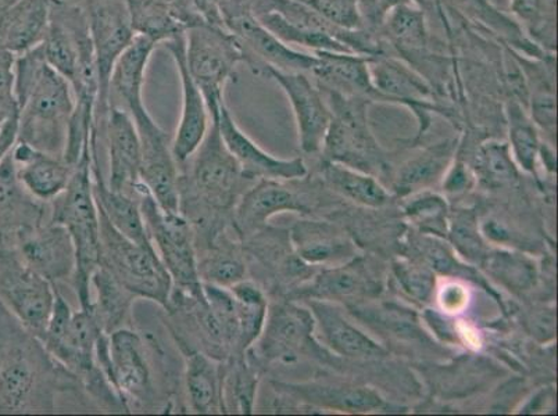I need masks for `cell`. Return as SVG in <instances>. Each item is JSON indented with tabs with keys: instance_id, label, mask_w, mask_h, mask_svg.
<instances>
[{
	"instance_id": "obj_1",
	"label": "cell",
	"mask_w": 558,
	"mask_h": 416,
	"mask_svg": "<svg viewBox=\"0 0 558 416\" xmlns=\"http://www.w3.org/2000/svg\"><path fill=\"white\" fill-rule=\"evenodd\" d=\"M253 184L211 121L201 146L180 166L179 211L194 231L195 245L230 230L238 201Z\"/></svg>"
},
{
	"instance_id": "obj_2",
	"label": "cell",
	"mask_w": 558,
	"mask_h": 416,
	"mask_svg": "<svg viewBox=\"0 0 558 416\" xmlns=\"http://www.w3.org/2000/svg\"><path fill=\"white\" fill-rule=\"evenodd\" d=\"M14 93L19 105V142L63 157L75 100L69 81L50 68L43 45L16 56Z\"/></svg>"
},
{
	"instance_id": "obj_3",
	"label": "cell",
	"mask_w": 558,
	"mask_h": 416,
	"mask_svg": "<svg viewBox=\"0 0 558 416\" xmlns=\"http://www.w3.org/2000/svg\"><path fill=\"white\" fill-rule=\"evenodd\" d=\"M70 392H81L77 379L23 329L0 363V414H52Z\"/></svg>"
},
{
	"instance_id": "obj_4",
	"label": "cell",
	"mask_w": 558,
	"mask_h": 416,
	"mask_svg": "<svg viewBox=\"0 0 558 416\" xmlns=\"http://www.w3.org/2000/svg\"><path fill=\"white\" fill-rule=\"evenodd\" d=\"M109 358L108 379L132 413L175 409V378L170 377L166 354L154 334H142L132 327L110 333Z\"/></svg>"
},
{
	"instance_id": "obj_5",
	"label": "cell",
	"mask_w": 558,
	"mask_h": 416,
	"mask_svg": "<svg viewBox=\"0 0 558 416\" xmlns=\"http://www.w3.org/2000/svg\"><path fill=\"white\" fill-rule=\"evenodd\" d=\"M49 221L63 225L75 248V271L71 278L80 308L93 302L90 278L100 264V218L93 189V149H86L75 166L62 195L49 203Z\"/></svg>"
},
{
	"instance_id": "obj_6",
	"label": "cell",
	"mask_w": 558,
	"mask_h": 416,
	"mask_svg": "<svg viewBox=\"0 0 558 416\" xmlns=\"http://www.w3.org/2000/svg\"><path fill=\"white\" fill-rule=\"evenodd\" d=\"M101 329L89 309L80 308L62 337L40 342L64 369H68L84 392L99 408L113 414H131L129 403L109 382L96 359V344Z\"/></svg>"
},
{
	"instance_id": "obj_7",
	"label": "cell",
	"mask_w": 558,
	"mask_h": 416,
	"mask_svg": "<svg viewBox=\"0 0 558 416\" xmlns=\"http://www.w3.org/2000/svg\"><path fill=\"white\" fill-rule=\"evenodd\" d=\"M329 121L322 155L324 161L339 162L350 169L378 172L387 169V156L375 139L368 124V101L323 90Z\"/></svg>"
},
{
	"instance_id": "obj_8",
	"label": "cell",
	"mask_w": 558,
	"mask_h": 416,
	"mask_svg": "<svg viewBox=\"0 0 558 416\" xmlns=\"http://www.w3.org/2000/svg\"><path fill=\"white\" fill-rule=\"evenodd\" d=\"M99 218V267L108 270L136 297L166 308L172 291V281L155 246H142L121 235L100 210Z\"/></svg>"
},
{
	"instance_id": "obj_9",
	"label": "cell",
	"mask_w": 558,
	"mask_h": 416,
	"mask_svg": "<svg viewBox=\"0 0 558 416\" xmlns=\"http://www.w3.org/2000/svg\"><path fill=\"white\" fill-rule=\"evenodd\" d=\"M185 59L191 77L205 96L210 119L220 114L225 88L236 65L245 63V53L235 35L226 27L201 23L185 32Z\"/></svg>"
},
{
	"instance_id": "obj_10",
	"label": "cell",
	"mask_w": 558,
	"mask_h": 416,
	"mask_svg": "<svg viewBox=\"0 0 558 416\" xmlns=\"http://www.w3.org/2000/svg\"><path fill=\"white\" fill-rule=\"evenodd\" d=\"M136 200L140 201L150 241L171 277L172 286L194 296H203L194 231L190 222L180 212L163 210L145 184L136 193Z\"/></svg>"
},
{
	"instance_id": "obj_11",
	"label": "cell",
	"mask_w": 558,
	"mask_h": 416,
	"mask_svg": "<svg viewBox=\"0 0 558 416\" xmlns=\"http://www.w3.org/2000/svg\"><path fill=\"white\" fill-rule=\"evenodd\" d=\"M316 319L311 308L295 301L277 298L268 303L266 322L260 337L246 350V355L264 372L272 364H295L302 357L323 353L314 339Z\"/></svg>"
},
{
	"instance_id": "obj_12",
	"label": "cell",
	"mask_w": 558,
	"mask_h": 416,
	"mask_svg": "<svg viewBox=\"0 0 558 416\" xmlns=\"http://www.w3.org/2000/svg\"><path fill=\"white\" fill-rule=\"evenodd\" d=\"M56 289L20 260L9 236L0 235V302L38 340L52 316Z\"/></svg>"
},
{
	"instance_id": "obj_13",
	"label": "cell",
	"mask_w": 558,
	"mask_h": 416,
	"mask_svg": "<svg viewBox=\"0 0 558 416\" xmlns=\"http://www.w3.org/2000/svg\"><path fill=\"white\" fill-rule=\"evenodd\" d=\"M124 109L134 121L142 151V182L166 211H179L180 166L172 154V136L149 114L144 96L123 99Z\"/></svg>"
},
{
	"instance_id": "obj_14",
	"label": "cell",
	"mask_w": 558,
	"mask_h": 416,
	"mask_svg": "<svg viewBox=\"0 0 558 416\" xmlns=\"http://www.w3.org/2000/svg\"><path fill=\"white\" fill-rule=\"evenodd\" d=\"M368 71L375 89L389 105L404 106L413 111L418 121L417 140L429 130L430 115L438 114L448 120L456 115L453 109L440 103L428 81L398 56L385 53L368 58Z\"/></svg>"
},
{
	"instance_id": "obj_15",
	"label": "cell",
	"mask_w": 558,
	"mask_h": 416,
	"mask_svg": "<svg viewBox=\"0 0 558 416\" xmlns=\"http://www.w3.org/2000/svg\"><path fill=\"white\" fill-rule=\"evenodd\" d=\"M96 70L99 78V100L96 119L108 115L110 106V77L117 59L135 37L126 0H89L88 13Z\"/></svg>"
},
{
	"instance_id": "obj_16",
	"label": "cell",
	"mask_w": 558,
	"mask_h": 416,
	"mask_svg": "<svg viewBox=\"0 0 558 416\" xmlns=\"http://www.w3.org/2000/svg\"><path fill=\"white\" fill-rule=\"evenodd\" d=\"M225 25L228 32L235 35L245 53V63L256 75L263 68L307 74L316 68V54L301 52L282 42L276 35L268 32L248 9L226 17Z\"/></svg>"
},
{
	"instance_id": "obj_17",
	"label": "cell",
	"mask_w": 558,
	"mask_h": 416,
	"mask_svg": "<svg viewBox=\"0 0 558 416\" xmlns=\"http://www.w3.org/2000/svg\"><path fill=\"white\" fill-rule=\"evenodd\" d=\"M8 236L20 260L53 286L71 281L75 271V248L63 225L48 220Z\"/></svg>"
},
{
	"instance_id": "obj_18",
	"label": "cell",
	"mask_w": 558,
	"mask_h": 416,
	"mask_svg": "<svg viewBox=\"0 0 558 416\" xmlns=\"http://www.w3.org/2000/svg\"><path fill=\"white\" fill-rule=\"evenodd\" d=\"M307 73H287L271 68H263L258 77L276 81L286 93L295 114L299 146L306 155L322 154L331 111L322 89Z\"/></svg>"
},
{
	"instance_id": "obj_19",
	"label": "cell",
	"mask_w": 558,
	"mask_h": 416,
	"mask_svg": "<svg viewBox=\"0 0 558 416\" xmlns=\"http://www.w3.org/2000/svg\"><path fill=\"white\" fill-rule=\"evenodd\" d=\"M243 255L247 264V276L264 277L270 283L272 293L283 292V287L303 278L307 271L293 250L289 231L263 227L252 235L241 240Z\"/></svg>"
},
{
	"instance_id": "obj_20",
	"label": "cell",
	"mask_w": 558,
	"mask_h": 416,
	"mask_svg": "<svg viewBox=\"0 0 558 416\" xmlns=\"http://www.w3.org/2000/svg\"><path fill=\"white\" fill-rule=\"evenodd\" d=\"M380 282L363 257L323 270L286 294L289 301L353 302L378 296ZM350 303V304H353Z\"/></svg>"
},
{
	"instance_id": "obj_21",
	"label": "cell",
	"mask_w": 558,
	"mask_h": 416,
	"mask_svg": "<svg viewBox=\"0 0 558 416\" xmlns=\"http://www.w3.org/2000/svg\"><path fill=\"white\" fill-rule=\"evenodd\" d=\"M220 130L221 138L227 149L241 167L246 180L256 182L260 180L296 181L307 175L306 164L302 159H278L253 142L236 125L226 103L221 105L220 114L215 120Z\"/></svg>"
},
{
	"instance_id": "obj_22",
	"label": "cell",
	"mask_w": 558,
	"mask_h": 416,
	"mask_svg": "<svg viewBox=\"0 0 558 416\" xmlns=\"http://www.w3.org/2000/svg\"><path fill=\"white\" fill-rule=\"evenodd\" d=\"M165 48L169 50L179 69L182 85V109L179 129L172 136V154L179 166L195 154L211 124L209 109L199 86L191 77L185 59V33L166 40Z\"/></svg>"
},
{
	"instance_id": "obj_23",
	"label": "cell",
	"mask_w": 558,
	"mask_h": 416,
	"mask_svg": "<svg viewBox=\"0 0 558 416\" xmlns=\"http://www.w3.org/2000/svg\"><path fill=\"white\" fill-rule=\"evenodd\" d=\"M105 135L108 139L110 174L108 186L111 191L124 193L136 199L142 182V151L134 121L129 111L119 106H109L105 120Z\"/></svg>"
},
{
	"instance_id": "obj_24",
	"label": "cell",
	"mask_w": 558,
	"mask_h": 416,
	"mask_svg": "<svg viewBox=\"0 0 558 416\" xmlns=\"http://www.w3.org/2000/svg\"><path fill=\"white\" fill-rule=\"evenodd\" d=\"M292 181L260 180L243 193L232 217V231L238 240L262 230L268 220L281 212L307 215L306 200L293 189Z\"/></svg>"
},
{
	"instance_id": "obj_25",
	"label": "cell",
	"mask_w": 558,
	"mask_h": 416,
	"mask_svg": "<svg viewBox=\"0 0 558 416\" xmlns=\"http://www.w3.org/2000/svg\"><path fill=\"white\" fill-rule=\"evenodd\" d=\"M277 399L298 401L342 413H373L384 409L385 400L372 388L348 383H283L272 380Z\"/></svg>"
},
{
	"instance_id": "obj_26",
	"label": "cell",
	"mask_w": 558,
	"mask_h": 416,
	"mask_svg": "<svg viewBox=\"0 0 558 416\" xmlns=\"http://www.w3.org/2000/svg\"><path fill=\"white\" fill-rule=\"evenodd\" d=\"M316 68L311 75L319 89L331 90L349 98L367 100L369 105H389L373 85L368 56L338 52H317Z\"/></svg>"
},
{
	"instance_id": "obj_27",
	"label": "cell",
	"mask_w": 558,
	"mask_h": 416,
	"mask_svg": "<svg viewBox=\"0 0 558 416\" xmlns=\"http://www.w3.org/2000/svg\"><path fill=\"white\" fill-rule=\"evenodd\" d=\"M12 156L25 191L48 205L62 195L75 169L63 157L44 154L23 142H17Z\"/></svg>"
},
{
	"instance_id": "obj_28",
	"label": "cell",
	"mask_w": 558,
	"mask_h": 416,
	"mask_svg": "<svg viewBox=\"0 0 558 416\" xmlns=\"http://www.w3.org/2000/svg\"><path fill=\"white\" fill-rule=\"evenodd\" d=\"M324 343L341 357L353 359H380L388 357V350L359 329L343 316L341 309L329 302L306 301Z\"/></svg>"
},
{
	"instance_id": "obj_29",
	"label": "cell",
	"mask_w": 558,
	"mask_h": 416,
	"mask_svg": "<svg viewBox=\"0 0 558 416\" xmlns=\"http://www.w3.org/2000/svg\"><path fill=\"white\" fill-rule=\"evenodd\" d=\"M289 236L296 256L307 266H341L359 256L347 233L329 222L299 220Z\"/></svg>"
},
{
	"instance_id": "obj_30",
	"label": "cell",
	"mask_w": 558,
	"mask_h": 416,
	"mask_svg": "<svg viewBox=\"0 0 558 416\" xmlns=\"http://www.w3.org/2000/svg\"><path fill=\"white\" fill-rule=\"evenodd\" d=\"M49 211L48 203L35 199L25 191L10 154L0 162V235H14L43 224L49 220Z\"/></svg>"
},
{
	"instance_id": "obj_31",
	"label": "cell",
	"mask_w": 558,
	"mask_h": 416,
	"mask_svg": "<svg viewBox=\"0 0 558 416\" xmlns=\"http://www.w3.org/2000/svg\"><path fill=\"white\" fill-rule=\"evenodd\" d=\"M379 35L387 45L388 53L398 56L409 65L417 63L435 50L427 14L413 3L395 9Z\"/></svg>"
},
{
	"instance_id": "obj_32",
	"label": "cell",
	"mask_w": 558,
	"mask_h": 416,
	"mask_svg": "<svg viewBox=\"0 0 558 416\" xmlns=\"http://www.w3.org/2000/svg\"><path fill=\"white\" fill-rule=\"evenodd\" d=\"M184 359L181 388L186 411L199 415L222 414L225 363L201 352H181Z\"/></svg>"
},
{
	"instance_id": "obj_33",
	"label": "cell",
	"mask_w": 558,
	"mask_h": 416,
	"mask_svg": "<svg viewBox=\"0 0 558 416\" xmlns=\"http://www.w3.org/2000/svg\"><path fill=\"white\" fill-rule=\"evenodd\" d=\"M197 273L202 283L231 287L247 276V264L242 243L232 228L211 240L196 243Z\"/></svg>"
},
{
	"instance_id": "obj_34",
	"label": "cell",
	"mask_w": 558,
	"mask_h": 416,
	"mask_svg": "<svg viewBox=\"0 0 558 416\" xmlns=\"http://www.w3.org/2000/svg\"><path fill=\"white\" fill-rule=\"evenodd\" d=\"M50 0H19L0 14V47L14 56L44 42L48 33Z\"/></svg>"
},
{
	"instance_id": "obj_35",
	"label": "cell",
	"mask_w": 558,
	"mask_h": 416,
	"mask_svg": "<svg viewBox=\"0 0 558 416\" xmlns=\"http://www.w3.org/2000/svg\"><path fill=\"white\" fill-rule=\"evenodd\" d=\"M460 147L459 139L430 145L400 167L395 178L396 195L405 197L436 184L444 178Z\"/></svg>"
},
{
	"instance_id": "obj_36",
	"label": "cell",
	"mask_w": 558,
	"mask_h": 416,
	"mask_svg": "<svg viewBox=\"0 0 558 416\" xmlns=\"http://www.w3.org/2000/svg\"><path fill=\"white\" fill-rule=\"evenodd\" d=\"M93 189L99 210L121 235L138 245L154 246L146 231L140 201L124 193L111 191L101 174L99 161H93Z\"/></svg>"
},
{
	"instance_id": "obj_37",
	"label": "cell",
	"mask_w": 558,
	"mask_h": 416,
	"mask_svg": "<svg viewBox=\"0 0 558 416\" xmlns=\"http://www.w3.org/2000/svg\"><path fill=\"white\" fill-rule=\"evenodd\" d=\"M89 311L106 334L131 327L132 307L138 297L125 289L108 270L99 267L90 278L93 293Z\"/></svg>"
},
{
	"instance_id": "obj_38",
	"label": "cell",
	"mask_w": 558,
	"mask_h": 416,
	"mask_svg": "<svg viewBox=\"0 0 558 416\" xmlns=\"http://www.w3.org/2000/svg\"><path fill=\"white\" fill-rule=\"evenodd\" d=\"M350 313L380 334L402 342L430 343L414 309L395 303L348 304Z\"/></svg>"
},
{
	"instance_id": "obj_39",
	"label": "cell",
	"mask_w": 558,
	"mask_h": 416,
	"mask_svg": "<svg viewBox=\"0 0 558 416\" xmlns=\"http://www.w3.org/2000/svg\"><path fill=\"white\" fill-rule=\"evenodd\" d=\"M264 370L247 357L236 355L225 363L222 372V414L255 413L258 383Z\"/></svg>"
},
{
	"instance_id": "obj_40",
	"label": "cell",
	"mask_w": 558,
	"mask_h": 416,
	"mask_svg": "<svg viewBox=\"0 0 558 416\" xmlns=\"http://www.w3.org/2000/svg\"><path fill=\"white\" fill-rule=\"evenodd\" d=\"M135 35L166 42L185 33L187 25L172 0H126Z\"/></svg>"
},
{
	"instance_id": "obj_41",
	"label": "cell",
	"mask_w": 558,
	"mask_h": 416,
	"mask_svg": "<svg viewBox=\"0 0 558 416\" xmlns=\"http://www.w3.org/2000/svg\"><path fill=\"white\" fill-rule=\"evenodd\" d=\"M322 174L332 191L359 206L379 208L390 201L388 191L367 172L350 169L339 162L324 161Z\"/></svg>"
},
{
	"instance_id": "obj_42",
	"label": "cell",
	"mask_w": 558,
	"mask_h": 416,
	"mask_svg": "<svg viewBox=\"0 0 558 416\" xmlns=\"http://www.w3.org/2000/svg\"><path fill=\"white\" fill-rule=\"evenodd\" d=\"M509 146L517 166L527 174H536L537 159L542 146L541 132L524 105L514 98H507L505 105Z\"/></svg>"
},
{
	"instance_id": "obj_43",
	"label": "cell",
	"mask_w": 558,
	"mask_h": 416,
	"mask_svg": "<svg viewBox=\"0 0 558 416\" xmlns=\"http://www.w3.org/2000/svg\"><path fill=\"white\" fill-rule=\"evenodd\" d=\"M557 0H510L511 17L527 39L547 53H556Z\"/></svg>"
},
{
	"instance_id": "obj_44",
	"label": "cell",
	"mask_w": 558,
	"mask_h": 416,
	"mask_svg": "<svg viewBox=\"0 0 558 416\" xmlns=\"http://www.w3.org/2000/svg\"><path fill=\"white\" fill-rule=\"evenodd\" d=\"M228 289L236 302L238 321H240V350L241 353H246V350L251 348L260 337L264 322H266L267 293L251 278L243 279Z\"/></svg>"
},
{
	"instance_id": "obj_45",
	"label": "cell",
	"mask_w": 558,
	"mask_h": 416,
	"mask_svg": "<svg viewBox=\"0 0 558 416\" xmlns=\"http://www.w3.org/2000/svg\"><path fill=\"white\" fill-rule=\"evenodd\" d=\"M417 235L409 236L408 243H405V255L411 260L420 261L427 266L429 270L440 276L446 277H458V278H473L476 281L475 270L466 264L459 260L456 256L453 247L446 243L442 237H436L430 235H424V233L415 232Z\"/></svg>"
},
{
	"instance_id": "obj_46",
	"label": "cell",
	"mask_w": 558,
	"mask_h": 416,
	"mask_svg": "<svg viewBox=\"0 0 558 416\" xmlns=\"http://www.w3.org/2000/svg\"><path fill=\"white\" fill-rule=\"evenodd\" d=\"M481 267L512 292H527L536 285V264L520 253L489 250Z\"/></svg>"
},
{
	"instance_id": "obj_47",
	"label": "cell",
	"mask_w": 558,
	"mask_h": 416,
	"mask_svg": "<svg viewBox=\"0 0 558 416\" xmlns=\"http://www.w3.org/2000/svg\"><path fill=\"white\" fill-rule=\"evenodd\" d=\"M476 175L488 186L512 184L519 178V166L507 142L486 140L475 154Z\"/></svg>"
},
{
	"instance_id": "obj_48",
	"label": "cell",
	"mask_w": 558,
	"mask_h": 416,
	"mask_svg": "<svg viewBox=\"0 0 558 416\" xmlns=\"http://www.w3.org/2000/svg\"><path fill=\"white\" fill-rule=\"evenodd\" d=\"M403 211L417 232L448 240L450 210L445 197L423 193L411 199Z\"/></svg>"
},
{
	"instance_id": "obj_49",
	"label": "cell",
	"mask_w": 558,
	"mask_h": 416,
	"mask_svg": "<svg viewBox=\"0 0 558 416\" xmlns=\"http://www.w3.org/2000/svg\"><path fill=\"white\" fill-rule=\"evenodd\" d=\"M448 240L460 257L476 266H481L490 250L482 237L478 218L473 210L450 212Z\"/></svg>"
},
{
	"instance_id": "obj_50",
	"label": "cell",
	"mask_w": 558,
	"mask_h": 416,
	"mask_svg": "<svg viewBox=\"0 0 558 416\" xmlns=\"http://www.w3.org/2000/svg\"><path fill=\"white\" fill-rule=\"evenodd\" d=\"M393 276L400 291L414 303L429 304L436 292V273L420 261L409 260L393 264Z\"/></svg>"
},
{
	"instance_id": "obj_51",
	"label": "cell",
	"mask_w": 558,
	"mask_h": 416,
	"mask_svg": "<svg viewBox=\"0 0 558 416\" xmlns=\"http://www.w3.org/2000/svg\"><path fill=\"white\" fill-rule=\"evenodd\" d=\"M302 7L313 10L319 17L339 28H362L360 23L356 0H293Z\"/></svg>"
},
{
	"instance_id": "obj_52",
	"label": "cell",
	"mask_w": 558,
	"mask_h": 416,
	"mask_svg": "<svg viewBox=\"0 0 558 416\" xmlns=\"http://www.w3.org/2000/svg\"><path fill=\"white\" fill-rule=\"evenodd\" d=\"M14 62H16V56L0 47V125L19 111L16 93H14V83H16Z\"/></svg>"
},
{
	"instance_id": "obj_53",
	"label": "cell",
	"mask_w": 558,
	"mask_h": 416,
	"mask_svg": "<svg viewBox=\"0 0 558 416\" xmlns=\"http://www.w3.org/2000/svg\"><path fill=\"white\" fill-rule=\"evenodd\" d=\"M410 0H356L360 23L365 32L379 35L389 14Z\"/></svg>"
},
{
	"instance_id": "obj_54",
	"label": "cell",
	"mask_w": 558,
	"mask_h": 416,
	"mask_svg": "<svg viewBox=\"0 0 558 416\" xmlns=\"http://www.w3.org/2000/svg\"><path fill=\"white\" fill-rule=\"evenodd\" d=\"M439 307L446 316H458L463 313L470 303V292L459 282H449L435 292Z\"/></svg>"
},
{
	"instance_id": "obj_55",
	"label": "cell",
	"mask_w": 558,
	"mask_h": 416,
	"mask_svg": "<svg viewBox=\"0 0 558 416\" xmlns=\"http://www.w3.org/2000/svg\"><path fill=\"white\" fill-rule=\"evenodd\" d=\"M448 175L444 176L446 180L444 181V189L448 193H463L474 185L473 171L469 169V166L465 164L463 160H456L451 162Z\"/></svg>"
},
{
	"instance_id": "obj_56",
	"label": "cell",
	"mask_w": 558,
	"mask_h": 416,
	"mask_svg": "<svg viewBox=\"0 0 558 416\" xmlns=\"http://www.w3.org/2000/svg\"><path fill=\"white\" fill-rule=\"evenodd\" d=\"M23 329L22 325L17 322V319L14 318L9 309L4 307V304L0 302V363H2L4 354H7L14 338H16Z\"/></svg>"
},
{
	"instance_id": "obj_57",
	"label": "cell",
	"mask_w": 558,
	"mask_h": 416,
	"mask_svg": "<svg viewBox=\"0 0 558 416\" xmlns=\"http://www.w3.org/2000/svg\"><path fill=\"white\" fill-rule=\"evenodd\" d=\"M19 142V111L0 125V162L12 154Z\"/></svg>"
},
{
	"instance_id": "obj_58",
	"label": "cell",
	"mask_w": 558,
	"mask_h": 416,
	"mask_svg": "<svg viewBox=\"0 0 558 416\" xmlns=\"http://www.w3.org/2000/svg\"><path fill=\"white\" fill-rule=\"evenodd\" d=\"M425 321L428 322L430 329L436 333V337L442 338L445 342H456V325L451 327V323L446 321L444 314L435 311V309H427L424 314Z\"/></svg>"
},
{
	"instance_id": "obj_59",
	"label": "cell",
	"mask_w": 558,
	"mask_h": 416,
	"mask_svg": "<svg viewBox=\"0 0 558 416\" xmlns=\"http://www.w3.org/2000/svg\"><path fill=\"white\" fill-rule=\"evenodd\" d=\"M531 333L537 337H555V314L553 309L549 313H539L531 317Z\"/></svg>"
},
{
	"instance_id": "obj_60",
	"label": "cell",
	"mask_w": 558,
	"mask_h": 416,
	"mask_svg": "<svg viewBox=\"0 0 558 416\" xmlns=\"http://www.w3.org/2000/svg\"><path fill=\"white\" fill-rule=\"evenodd\" d=\"M19 0H0V14L8 10L10 7H13L14 3H17Z\"/></svg>"
}]
</instances>
